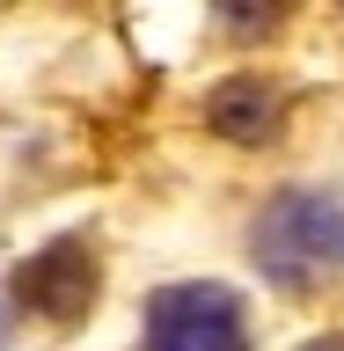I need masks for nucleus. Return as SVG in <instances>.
<instances>
[{
  "label": "nucleus",
  "instance_id": "nucleus-1",
  "mask_svg": "<svg viewBox=\"0 0 344 351\" xmlns=\"http://www.w3.org/2000/svg\"><path fill=\"white\" fill-rule=\"evenodd\" d=\"M249 256L286 293L337 285L344 278V197L337 191H279L249 227Z\"/></svg>",
  "mask_w": 344,
  "mask_h": 351
},
{
  "label": "nucleus",
  "instance_id": "nucleus-2",
  "mask_svg": "<svg viewBox=\"0 0 344 351\" xmlns=\"http://www.w3.org/2000/svg\"><path fill=\"white\" fill-rule=\"evenodd\" d=\"M147 351H249V322L227 285H161L147 300Z\"/></svg>",
  "mask_w": 344,
  "mask_h": 351
},
{
  "label": "nucleus",
  "instance_id": "nucleus-3",
  "mask_svg": "<svg viewBox=\"0 0 344 351\" xmlns=\"http://www.w3.org/2000/svg\"><path fill=\"white\" fill-rule=\"evenodd\" d=\"M15 293H22V307H37L51 322H81L88 307H95V293H103V263H95L88 241L66 234V241L37 249V256L15 271Z\"/></svg>",
  "mask_w": 344,
  "mask_h": 351
},
{
  "label": "nucleus",
  "instance_id": "nucleus-4",
  "mask_svg": "<svg viewBox=\"0 0 344 351\" xmlns=\"http://www.w3.org/2000/svg\"><path fill=\"white\" fill-rule=\"evenodd\" d=\"M220 139H242V147H264V139H279V117H286V95L264 73H235V81L213 88V103H205Z\"/></svg>",
  "mask_w": 344,
  "mask_h": 351
},
{
  "label": "nucleus",
  "instance_id": "nucleus-5",
  "mask_svg": "<svg viewBox=\"0 0 344 351\" xmlns=\"http://www.w3.org/2000/svg\"><path fill=\"white\" fill-rule=\"evenodd\" d=\"M301 351H344V329H330V337H315V344H301Z\"/></svg>",
  "mask_w": 344,
  "mask_h": 351
}]
</instances>
